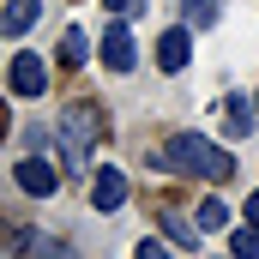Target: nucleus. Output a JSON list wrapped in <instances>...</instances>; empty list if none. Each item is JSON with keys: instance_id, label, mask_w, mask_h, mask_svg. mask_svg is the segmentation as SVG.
I'll list each match as a JSON object with an SVG mask.
<instances>
[{"instance_id": "9b49d317", "label": "nucleus", "mask_w": 259, "mask_h": 259, "mask_svg": "<svg viewBox=\"0 0 259 259\" xmlns=\"http://www.w3.org/2000/svg\"><path fill=\"white\" fill-rule=\"evenodd\" d=\"M229 253H235V259H259V223L229 229Z\"/></svg>"}, {"instance_id": "f3484780", "label": "nucleus", "mask_w": 259, "mask_h": 259, "mask_svg": "<svg viewBox=\"0 0 259 259\" xmlns=\"http://www.w3.org/2000/svg\"><path fill=\"white\" fill-rule=\"evenodd\" d=\"M109 12H139V0H103Z\"/></svg>"}, {"instance_id": "f03ea898", "label": "nucleus", "mask_w": 259, "mask_h": 259, "mask_svg": "<svg viewBox=\"0 0 259 259\" xmlns=\"http://www.w3.org/2000/svg\"><path fill=\"white\" fill-rule=\"evenodd\" d=\"M103 133H109V121H103L97 103H72V109L61 115V157H66V169H84Z\"/></svg>"}, {"instance_id": "ddd939ff", "label": "nucleus", "mask_w": 259, "mask_h": 259, "mask_svg": "<svg viewBox=\"0 0 259 259\" xmlns=\"http://www.w3.org/2000/svg\"><path fill=\"white\" fill-rule=\"evenodd\" d=\"M84 55H91V42H84V30H66V36H61V61H66V66H78Z\"/></svg>"}, {"instance_id": "dca6fc26", "label": "nucleus", "mask_w": 259, "mask_h": 259, "mask_svg": "<svg viewBox=\"0 0 259 259\" xmlns=\"http://www.w3.org/2000/svg\"><path fill=\"white\" fill-rule=\"evenodd\" d=\"M42 259H78V247H66V241H42Z\"/></svg>"}, {"instance_id": "1a4fd4ad", "label": "nucleus", "mask_w": 259, "mask_h": 259, "mask_svg": "<svg viewBox=\"0 0 259 259\" xmlns=\"http://www.w3.org/2000/svg\"><path fill=\"white\" fill-rule=\"evenodd\" d=\"M36 12H42L36 0H6V18H0V30H6V36H24V30L36 24Z\"/></svg>"}, {"instance_id": "9d476101", "label": "nucleus", "mask_w": 259, "mask_h": 259, "mask_svg": "<svg viewBox=\"0 0 259 259\" xmlns=\"http://www.w3.org/2000/svg\"><path fill=\"white\" fill-rule=\"evenodd\" d=\"M163 229H169V241H181V247H199V235H205V229H199V223H187L175 205L163 211Z\"/></svg>"}, {"instance_id": "0eeeda50", "label": "nucleus", "mask_w": 259, "mask_h": 259, "mask_svg": "<svg viewBox=\"0 0 259 259\" xmlns=\"http://www.w3.org/2000/svg\"><path fill=\"white\" fill-rule=\"evenodd\" d=\"M253 121H259V103H247V97H229V103H223V133H229V139H247Z\"/></svg>"}, {"instance_id": "4468645a", "label": "nucleus", "mask_w": 259, "mask_h": 259, "mask_svg": "<svg viewBox=\"0 0 259 259\" xmlns=\"http://www.w3.org/2000/svg\"><path fill=\"white\" fill-rule=\"evenodd\" d=\"M223 223H229V205L223 199H205L199 205V229H223Z\"/></svg>"}, {"instance_id": "39448f33", "label": "nucleus", "mask_w": 259, "mask_h": 259, "mask_svg": "<svg viewBox=\"0 0 259 259\" xmlns=\"http://www.w3.org/2000/svg\"><path fill=\"white\" fill-rule=\"evenodd\" d=\"M121 199H127V175H121V169H97L91 205H97V211H121Z\"/></svg>"}, {"instance_id": "a211bd4d", "label": "nucleus", "mask_w": 259, "mask_h": 259, "mask_svg": "<svg viewBox=\"0 0 259 259\" xmlns=\"http://www.w3.org/2000/svg\"><path fill=\"white\" fill-rule=\"evenodd\" d=\"M247 223H259V193H253V199H247Z\"/></svg>"}, {"instance_id": "7ed1b4c3", "label": "nucleus", "mask_w": 259, "mask_h": 259, "mask_svg": "<svg viewBox=\"0 0 259 259\" xmlns=\"http://www.w3.org/2000/svg\"><path fill=\"white\" fill-rule=\"evenodd\" d=\"M12 181L24 187L30 199H49L55 187H61V169L49 163V157H18V169H12Z\"/></svg>"}, {"instance_id": "6e6552de", "label": "nucleus", "mask_w": 259, "mask_h": 259, "mask_svg": "<svg viewBox=\"0 0 259 259\" xmlns=\"http://www.w3.org/2000/svg\"><path fill=\"white\" fill-rule=\"evenodd\" d=\"M187 49H193V36H187V30H163V42H157L163 72H181V66H187Z\"/></svg>"}, {"instance_id": "f8f14e48", "label": "nucleus", "mask_w": 259, "mask_h": 259, "mask_svg": "<svg viewBox=\"0 0 259 259\" xmlns=\"http://www.w3.org/2000/svg\"><path fill=\"white\" fill-rule=\"evenodd\" d=\"M181 12H187L193 30H211V24H217V0H181Z\"/></svg>"}, {"instance_id": "2eb2a0df", "label": "nucleus", "mask_w": 259, "mask_h": 259, "mask_svg": "<svg viewBox=\"0 0 259 259\" xmlns=\"http://www.w3.org/2000/svg\"><path fill=\"white\" fill-rule=\"evenodd\" d=\"M133 259H169V247H163V241H139V247H133Z\"/></svg>"}, {"instance_id": "20e7f679", "label": "nucleus", "mask_w": 259, "mask_h": 259, "mask_svg": "<svg viewBox=\"0 0 259 259\" xmlns=\"http://www.w3.org/2000/svg\"><path fill=\"white\" fill-rule=\"evenodd\" d=\"M49 91V61L42 55H18L12 61V97H42Z\"/></svg>"}, {"instance_id": "f257e3e1", "label": "nucleus", "mask_w": 259, "mask_h": 259, "mask_svg": "<svg viewBox=\"0 0 259 259\" xmlns=\"http://www.w3.org/2000/svg\"><path fill=\"white\" fill-rule=\"evenodd\" d=\"M157 163H163V169H181V175H199V181H229V175H235V157H229L223 145L199 139V133H175Z\"/></svg>"}, {"instance_id": "423d86ee", "label": "nucleus", "mask_w": 259, "mask_h": 259, "mask_svg": "<svg viewBox=\"0 0 259 259\" xmlns=\"http://www.w3.org/2000/svg\"><path fill=\"white\" fill-rule=\"evenodd\" d=\"M103 66H115V72H127V66H133V36H127L121 18L103 30Z\"/></svg>"}]
</instances>
